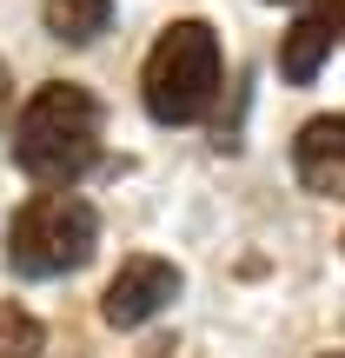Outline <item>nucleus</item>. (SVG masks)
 Here are the masks:
<instances>
[{"label":"nucleus","instance_id":"20e7f679","mask_svg":"<svg viewBox=\"0 0 345 358\" xmlns=\"http://www.w3.org/2000/svg\"><path fill=\"white\" fill-rule=\"evenodd\" d=\"M173 299H179V266L140 252V259H127V266L113 272V285H106V299H100V319L113 325V332H133V325L160 319Z\"/></svg>","mask_w":345,"mask_h":358},{"label":"nucleus","instance_id":"423d86ee","mask_svg":"<svg viewBox=\"0 0 345 358\" xmlns=\"http://www.w3.org/2000/svg\"><path fill=\"white\" fill-rule=\"evenodd\" d=\"M293 173L319 199H345V113H325L312 127H299L293 140Z\"/></svg>","mask_w":345,"mask_h":358},{"label":"nucleus","instance_id":"9d476101","mask_svg":"<svg viewBox=\"0 0 345 358\" xmlns=\"http://www.w3.org/2000/svg\"><path fill=\"white\" fill-rule=\"evenodd\" d=\"M332 358H345V352H332Z\"/></svg>","mask_w":345,"mask_h":358},{"label":"nucleus","instance_id":"6e6552de","mask_svg":"<svg viewBox=\"0 0 345 358\" xmlns=\"http://www.w3.org/2000/svg\"><path fill=\"white\" fill-rule=\"evenodd\" d=\"M0 358H40V319L7 299L0 306Z\"/></svg>","mask_w":345,"mask_h":358},{"label":"nucleus","instance_id":"1a4fd4ad","mask_svg":"<svg viewBox=\"0 0 345 358\" xmlns=\"http://www.w3.org/2000/svg\"><path fill=\"white\" fill-rule=\"evenodd\" d=\"M7 100H13V80H7V66H0V120H7Z\"/></svg>","mask_w":345,"mask_h":358},{"label":"nucleus","instance_id":"f257e3e1","mask_svg":"<svg viewBox=\"0 0 345 358\" xmlns=\"http://www.w3.org/2000/svg\"><path fill=\"white\" fill-rule=\"evenodd\" d=\"M13 159L40 186H73L100 159V100L87 87H73V80L40 87L27 100L20 127H13Z\"/></svg>","mask_w":345,"mask_h":358},{"label":"nucleus","instance_id":"0eeeda50","mask_svg":"<svg viewBox=\"0 0 345 358\" xmlns=\"http://www.w3.org/2000/svg\"><path fill=\"white\" fill-rule=\"evenodd\" d=\"M40 20L60 47H93L113 27V0H40Z\"/></svg>","mask_w":345,"mask_h":358},{"label":"nucleus","instance_id":"39448f33","mask_svg":"<svg viewBox=\"0 0 345 358\" xmlns=\"http://www.w3.org/2000/svg\"><path fill=\"white\" fill-rule=\"evenodd\" d=\"M332 40H345V0H312L293 20V34L279 40V73L293 80V87H312L325 53H332Z\"/></svg>","mask_w":345,"mask_h":358},{"label":"nucleus","instance_id":"7ed1b4c3","mask_svg":"<svg viewBox=\"0 0 345 358\" xmlns=\"http://www.w3.org/2000/svg\"><path fill=\"white\" fill-rule=\"evenodd\" d=\"M93 245H100L93 206L73 199V192H40L7 226V266L20 279H66L93 259Z\"/></svg>","mask_w":345,"mask_h":358},{"label":"nucleus","instance_id":"f03ea898","mask_svg":"<svg viewBox=\"0 0 345 358\" xmlns=\"http://www.w3.org/2000/svg\"><path fill=\"white\" fill-rule=\"evenodd\" d=\"M140 93H146V113L160 127H192L219 93V40H213V27L206 20H173L153 40V53H146Z\"/></svg>","mask_w":345,"mask_h":358}]
</instances>
